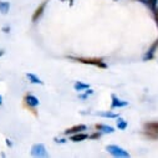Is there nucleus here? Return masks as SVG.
Returning a JSON list of instances; mask_svg holds the SVG:
<instances>
[{
  "instance_id": "1a4fd4ad",
  "label": "nucleus",
  "mask_w": 158,
  "mask_h": 158,
  "mask_svg": "<svg viewBox=\"0 0 158 158\" xmlns=\"http://www.w3.org/2000/svg\"><path fill=\"white\" fill-rule=\"evenodd\" d=\"M87 138H89V135L82 133V132L73 133V135L71 136V141H72V142H82V141H85V139H87Z\"/></svg>"
},
{
  "instance_id": "9b49d317",
  "label": "nucleus",
  "mask_w": 158,
  "mask_h": 158,
  "mask_svg": "<svg viewBox=\"0 0 158 158\" xmlns=\"http://www.w3.org/2000/svg\"><path fill=\"white\" fill-rule=\"evenodd\" d=\"M144 130L158 133V122H148V123H144Z\"/></svg>"
},
{
  "instance_id": "f8f14e48",
  "label": "nucleus",
  "mask_w": 158,
  "mask_h": 158,
  "mask_svg": "<svg viewBox=\"0 0 158 158\" xmlns=\"http://www.w3.org/2000/svg\"><path fill=\"white\" fill-rule=\"evenodd\" d=\"M73 87H75L76 91L80 92V91H84V90H89V89H90V85L84 84V82H81V81H77V82H75Z\"/></svg>"
},
{
  "instance_id": "9d476101",
  "label": "nucleus",
  "mask_w": 158,
  "mask_h": 158,
  "mask_svg": "<svg viewBox=\"0 0 158 158\" xmlns=\"http://www.w3.org/2000/svg\"><path fill=\"white\" fill-rule=\"evenodd\" d=\"M97 131H101V132H105V133H113L114 132V128L111 127V126H106V125H96L95 126Z\"/></svg>"
},
{
  "instance_id": "423d86ee",
  "label": "nucleus",
  "mask_w": 158,
  "mask_h": 158,
  "mask_svg": "<svg viewBox=\"0 0 158 158\" xmlns=\"http://www.w3.org/2000/svg\"><path fill=\"white\" fill-rule=\"evenodd\" d=\"M45 6H46V2H44L43 4H40V5H39V6L36 8V10L34 11V14H32V18H31L32 23L37 21V20H39V18H40V16L43 15V13H44V10H45Z\"/></svg>"
},
{
  "instance_id": "4be33fe9",
  "label": "nucleus",
  "mask_w": 158,
  "mask_h": 158,
  "mask_svg": "<svg viewBox=\"0 0 158 158\" xmlns=\"http://www.w3.org/2000/svg\"><path fill=\"white\" fill-rule=\"evenodd\" d=\"M138 2H141V3H143V4H148V0H138Z\"/></svg>"
},
{
  "instance_id": "393cba45",
  "label": "nucleus",
  "mask_w": 158,
  "mask_h": 158,
  "mask_svg": "<svg viewBox=\"0 0 158 158\" xmlns=\"http://www.w3.org/2000/svg\"><path fill=\"white\" fill-rule=\"evenodd\" d=\"M4 54H5V51H4V50H0V56H3Z\"/></svg>"
},
{
  "instance_id": "20e7f679",
  "label": "nucleus",
  "mask_w": 158,
  "mask_h": 158,
  "mask_svg": "<svg viewBox=\"0 0 158 158\" xmlns=\"http://www.w3.org/2000/svg\"><path fill=\"white\" fill-rule=\"evenodd\" d=\"M157 49H158V39L157 40L151 45V48L148 49V51L146 52V55L143 56V61H148V60H152L153 57H154V54H156V51H157Z\"/></svg>"
},
{
  "instance_id": "4468645a",
  "label": "nucleus",
  "mask_w": 158,
  "mask_h": 158,
  "mask_svg": "<svg viewBox=\"0 0 158 158\" xmlns=\"http://www.w3.org/2000/svg\"><path fill=\"white\" fill-rule=\"evenodd\" d=\"M10 10V3L8 2H0V13L2 14H8Z\"/></svg>"
},
{
  "instance_id": "f3484780",
  "label": "nucleus",
  "mask_w": 158,
  "mask_h": 158,
  "mask_svg": "<svg viewBox=\"0 0 158 158\" xmlns=\"http://www.w3.org/2000/svg\"><path fill=\"white\" fill-rule=\"evenodd\" d=\"M143 135L151 139H158V133L157 132H151V131H143Z\"/></svg>"
},
{
  "instance_id": "aec40b11",
  "label": "nucleus",
  "mask_w": 158,
  "mask_h": 158,
  "mask_svg": "<svg viewBox=\"0 0 158 158\" xmlns=\"http://www.w3.org/2000/svg\"><path fill=\"white\" fill-rule=\"evenodd\" d=\"M153 13H154V19H156V23H157V25H158V9H154V10H153Z\"/></svg>"
},
{
  "instance_id": "f257e3e1",
  "label": "nucleus",
  "mask_w": 158,
  "mask_h": 158,
  "mask_svg": "<svg viewBox=\"0 0 158 158\" xmlns=\"http://www.w3.org/2000/svg\"><path fill=\"white\" fill-rule=\"evenodd\" d=\"M67 59L73 60L76 62H81L85 65H92L100 69H107V65L103 62L102 59H97V57H75V56H67Z\"/></svg>"
},
{
  "instance_id": "a211bd4d",
  "label": "nucleus",
  "mask_w": 158,
  "mask_h": 158,
  "mask_svg": "<svg viewBox=\"0 0 158 158\" xmlns=\"http://www.w3.org/2000/svg\"><path fill=\"white\" fill-rule=\"evenodd\" d=\"M157 4H158V0H148L147 6H149L152 10H154L157 8Z\"/></svg>"
},
{
  "instance_id": "f03ea898",
  "label": "nucleus",
  "mask_w": 158,
  "mask_h": 158,
  "mask_svg": "<svg viewBox=\"0 0 158 158\" xmlns=\"http://www.w3.org/2000/svg\"><path fill=\"white\" fill-rule=\"evenodd\" d=\"M106 149L113 156V157H118V158H126V157H130V153L127 151H125L123 148L118 147V146H114V144H110L106 147Z\"/></svg>"
},
{
  "instance_id": "2eb2a0df",
  "label": "nucleus",
  "mask_w": 158,
  "mask_h": 158,
  "mask_svg": "<svg viewBox=\"0 0 158 158\" xmlns=\"http://www.w3.org/2000/svg\"><path fill=\"white\" fill-rule=\"evenodd\" d=\"M117 128L118 130H126L127 128V122L125 120H122L121 117H117Z\"/></svg>"
},
{
  "instance_id": "a878e982",
  "label": "nucleus",
  "mask_w": 158,
  "mask_h": 158,
  "mask_svg": "<svg viewBox=\"0 0 158 158\" xmlns=\"http://www.w3.org/2000/svg\"><path fill=\"white\" fill-rule=\"evenodd\" d=\"M2 103H3V97L0 96V106H2Z\"/></svg>"
},
{
  "instance_id": "dca6fc26",
  "label": "nucleus",
  "mask_w": 158,
  "mask_h": 158,
  "mask_svg": "<svg viewBox=\"0 0 158 158\" xmlns=\"http://www.w3.org/2000/svg\"><path fill=\"white\" fill-rule=\"evenodd\" d=\"M97 116H101V117H108V118H117L118 114L113 113V112H98L96 113Z\"/></svg>"
},
{
  "instance_id": "0eeeda50",
  "label": "nucleus",
  "mask_w": 158,
  "mask_h": 158,
  "mask_svg": "<svg viewBox=\"0 0 158 158\" xmlns=\"http://www.w3.org/2000/svg\"><path fill=\"white\" fill-rule=\"evenodd\" d=\"M25 103L27 105V107L35 108L36 106H39L40 101H39L37 97H35V96H32V95H26V96H25Z\"/></svg>"
},
{
  "instance_id": "ddd939ff",
  "label": "nucleus",
  "mask_w": 158,
  "mask_h": 158,
  "mask_svg": "<svg viewBox=\"0 0 158 158\" xmlns=\"http://www.w3.org/2000/svg\"><path fill=\"white\" fill-rule=\"evenodd\" d=\"M26 76H27V78L30 80V82H32V84H37V85H43L44 82L39 78L36 75H34V73H26Z\"/></svg>"
},
{
  "instance_id": "6ab92c4d",
  "label": "nucleus",
  "mask_w": 158,
  "mask_h": 158,
  "mask_svg": "<svg viewBox=\"0 0 158 158\" xmlns=\"http://www.w3.org/2000/svg\"><path fill=\"white\" fill-rule=\"evenodd\" d=\"M100 137H101V133H100V132H95V133H92V135L89 136L90 139H98Z\"/></svg>"
},
{
  "instance_id": "b1692460",
  "label": "nucleus",
  "mask_w": 158,
  "mask_h": 158,
  "mask_svg": "<svg viewBox=\"0 0 158 158\" xmlns=\"http://www.w3.org/2000/svg\"><path fill=\"white\" fill-rule=\"evenodd\" d=\"M6 144H8V146H10V147H11V146H13V143H11V142H10V141H9V139H6Z\"/></svg>"
},
{
  "instance_id": "6e6552de",
  "label": "nucleus",
  "mask_w": 158,
  "mask_h": 158,
  "mask_svg": "<svg viewBox=\"0 0 158 158\" xmlns=\"http://www.w3.org/2000/svg\"><path fill=\"white\" fill-rule=\"evenodd\" d=\"M86 130H87V126H85V125H76L73 127L67 128L65 131V135H73V133H78V132H82Z\"/></svg>"
},
{
  "instance_id": "39448f33",
  "label": "nucleus",
  "mask_w": 158,
  "mask_h": 158,
  "mask_svg": "<svg viewBox=\"0 0 158 158\" xmlns=\"http://www.w3.org/2000/svg\"><path fill=\"white\" fill-rule=\"evenodd\" d=\"M111 98H112V103H111V110H114V108H121V107H126L128 105L127 101H122L120 100L116 95H111Z\"/></svg>"
},
{
  "instance_id": "7ed1b4c3",
  "label": "nucleus",
  "mask_w": 158,
  "mask_h": 158,
  "mask_svg": "<svg viewBox=\"0 0 158 158\" xmlns=\"http://www.w3.org/2000/svg\"><path fill=\"white\" fill-rule=\"evenodd\" d=\"M31 156L34 157H46L48 156V152H46V148L43 143H37V144H34L31 147Z\"/></svg>"
},
{
  "instance_id": "5701e85b",
  "label": "nucleus",
  "mask_w": 158,
  "mask_h": 158,
  "mask_svg": "<svg viewBox=\"0 0 158 158\" xmlns=\"http://www.w3.org/2000/svg\"><path fill=\"white\" fill-rule=\"evenodd\" d=\"M61 2H70V4H71V5L73 4V0H61Z\"/></svg>"
},
{
  "instance_id": "412c9836",
  "label": "nucleus",
  "mask_w": 158,
  "mask_h": 158,
  "mask_svg": "<svg viewBox=\"0 0 158 158\" xmlns=\"http://www.w3.org/2000/svg\"><path fill=\"white\" fill-rule=\"evenodd\" d=\"M3 31H4V32H9V31H10V27H9V26H4V27H3Z\"/></svg>"
}]
</instances>
